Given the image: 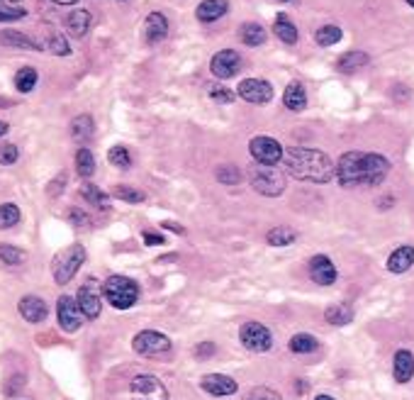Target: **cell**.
Wrapping results in <instances>:
<instances>
[{
    "instance_id": "obj_1",
    "label": "cell",
    "mask_w": 414,
    "mask_h": 400,
    "mask_svg": "<svg viewBox=\"0 0 414 400\" xmlns=\"http://www.w3.org/2000/svg\"><path fill=\"white\" fill-rule=\"evenodd\" d=\"M390 174V161L383 154L370 151H346L336 161V181L344 188L359 185H378Z\"/></svg>"
},
{
    "instance_id": "obj_2",
    "label": "cell",
    "mask_w": 414,
    "mask_h": 400,
    "mask_svg": "<svg viewBox=\"0 0 414 400\" xmlns=\"http://www.w3.org/2000/svg\"><path fill=\"white\" fill-rule=\"evenodd\" d=\"M285 174L293 176L304 183L325 185L336 176V164L320 149H307V147H293L285 151Z\"/></svg>"
},
{
    "instance_id": "obj_3",
    "label": "cell",
    "mask_w": 414,
    "mask_h": 400,
    "mask_svg": "<svg viewBox=\"0 0 414 400\" xmlns=\"http://www.w3.org/2000/svg\"><path fill=\"white\" fill-rule=\"evenodd\" d=\"M103 298L110 303L115 310H130L139 300V285L130 276H110L103 283Z\"/></svg>"
},
{
    "instance_id": "obj_4",
    "label": "cell",
    "mask_w": 414,
    "mask_h": 400,
    "mask_svg": "<svg viewBox=\"0 0 414 400\" xmlns=\"http://www.w3.org/2000/svg\"><path fill=\"white\" fill-rule=\"evenodd\" d=\"M249 181H251V188H254L256 193L266 195V198H278L285 190V174L278 166L251 164Z\"/></svg>"
},
{
    "instance_id": "obj_5",
    "label": "cell",
    "mask_w": 414,
    "mask_h": 400,
    "mask_svg": "<svg viewBox=\"0 0 414 400\" xmlns=\"http://www.w3.org/2000/svg\"><path fill=\"white\" fill-rule=\"evenodd\" d=\"M85 261V249L83 244H71L66 249H61L59 254L54 256V264H51V274H54V281L59 285H66L78 269L83 266Z\"/></svg>"
},
{
    "instance_id": "obj_6",
    "label": "cell",
    "mask_w": 414,
    "mask_h": 400,
    "mask_svg": "<svg viewBox=\"0 0 414 400\" xmlns=\"http://www.w3.org/2000/svg\"><path fill=\"white\" fill-rule=\"evenodd\" d=\"M239 342L246 351H254V354H261V351H268L273 347V335L266 325L256 320H249L241 325L239 330Z\"/></svg>"
},
{
    "instance_id": "obj_7",
    "label": "cell",
    "mask_w": 414,
    "mask_h": 400,
    "mask_svg": "<svg viewBox=\"0 0 414 400\" xmlns=\"http://www.w3.org/2000/svg\"><path fill=\"white\" fill-rule=\"evenodd\" d=\"M249 151L256 164H266V166H278L285 159L283 144L278 140H273V137H254L249 142Z\"/></svg>"
},
{
    "instance_id": "obj_8",
    "label": "cell",
    "mask_w": 414,
    "mask_h": 400,
    "mask_svg": "<svg viewBox=\"0 0 414 400\" xmlns=\"http://www.w3.org/2000/svg\"><path fill=\"white\" fill-rule=\"evenodd\" d=\"M132 400H169L166 385L154 374H139L130 383Z\"/></svg>"
},
{
    "instance_id": "obj_9",
    "label": "cell",
    "mask_w": 414,
    "mask_h": 400,
    "mask_svg": "<svg viewBox=\"0 0 414 400\" xmlns=\"http://www.w3.org/2000/svg\"><path fill=\"white\" fill-rule=\"evenodd\" d=\"M132 349L141 356H159L171 351V340L164 335V332H156V330H141L135 335L132 340Z\"/></svg>"
},
{
    "instance_id": "obj_10",
    "label": "cell",
    "mask_w": 414,
    "mask_h": 400,
    "mask_svg": "<svg viewBox=\"0 0 414 400\" xmlns=\"http://www.w3.org/2000/svg\"><path fill=\"white\" fill-rule=\"evenodd\" d=\"M56 320H59V327L64 332H78L80 325H83V312L78 308V300L71 298V295H61L56 300Z\"/></svg>"
},
{
    "instance_id": "obj_11",
    "label": "cell",
    "mask_w": 414,
    "mask_h": 400,
    "mask_svg": "<svg viewBox=\"0 0 414 400\" xmlns=\"http://www.w3.org/2000/svg\"><path fill=\"white\" fill-rule=\"evenodd\" d=\"M76 300H78V308H80V312H83L85 320H95V317H100L103 300H100V285L95 278H88L83 285H80Z\"/></svg>"
},
{
    "instance_id": "obj_12",
    "label": "cell",
    "mask_w": 414,
    "mask_h": 400,
    "mask_svg": "<svg viewBox=\"0 0 414 400\" xmlns=\"http://www.w3.org/2000/svg\"><path fill=\"white\" fill-rule=\"evenodd\" d=\"M239 98H244L246 103H254V106H266L270 98H273V85L264 78H244L236 88Z\"/></svg>"
},
{
    "instance_id": "obj_13",
    "label": "cell",
    "mask_w": 414,
    "mask_h": 400,
    "mask_svg": "<svg viewBox=\"0 0 414 400\" xmlns=\"http://www.w3.org/2000/svg\"><path fill=\"white\" fill-rule=\"evenodd\" d=\"M32 42H35V49L49 51V54H56V56H66L71 51L66 35H61L56 27H44V30H42V35L37 37V40H32Z\"/></svg>"
},
{
    "instance_id": "obj_14",
    "label": "cell",
    "mask_w": 414,
    "mask_h": 400,
    "mask_svg": "<svg viewBox=\"0 0 414 400\" xmlns=\"http://www.w3.org/2000/svg\"><path fill=\"white\" fill-rule=\"evenodd\" d=\"M309 278L315 281L317 285H334L339 274H336L334 261L327 254H317L309 259Z\"/></svg>"
},
{
    "instance_id": "obj_15",
    "label": "cell",
    "mask_w": 414,
    "mask_h": 400,
    "mask_svg": "<svg viewBox=\"0 0 414 400\" xmlns=\"http://www.w3.org/2000/svg\"><path fill=\"white\" fill-rule=\"evenodd\" d=\"M200 388H202L205 393L215 395V398H227V395H234L236 390H239V385H236V381L232 378V376L207 374V376H202V381H200Z\"/></svg>"
},
{
    "instance_id": "obj_16",
    "label": "cell",
    "mask_w": 414,
    "mask_h": 400,
    "mask_svg": "<svg viewBox=\"0 0 414 400\" xmlns=\"http://www.w3.org/2000/svg\"><path fill=\"white\" fill-rule=\"evenodd\" d=\"M239 66H241V59H239V54H236L234 49L217 51V54L212 56V61H210V71L217 76V78H232V76H236Z\"/></svg>"
},
{
    "instance_id": "obj_17",
    "label": "cell",
    "mask_w": 414,
    "mask_h": 400,
    "mask_svg": "<svg viewBox=\"0 0 414 400\" xmlns=\"http://www.w3.org/2000/svg\"><path fill=\"white\" fill-rule=\"evenodd\" d=\"M17 310H20V315L25 317L27 322H32V325L46 320V315H49V306H46L40 295H25V298H20Z\"/></svg>"
},
{
    "instance_id": "obj_18",
    "label": "cell",
    "mask_w": 414,
    "mask_h": 400,
    "mask_svg": "<svg viewBox=\"0 0 414 400\" xmlns=\"http://www.w3.org/2000/svg\"><path fill=\"white\" fill-rule=\"evenodd\" d=\"M393 376L397 383H409L414 376V354L409 349H397L393 359Z\"/></svg>"
},
{
    "instance_id": "obj_19",
    "label": "cell",
    "mask_w": 414,
    "mask_h": 400,
    "mask_svg": "<svg viewBox=\"0 0 414 400\" xmlns=\"http://www.w3.org/2000/svg\"><path fill=\"white\" fill-rule=\"evenodd\" d=\"M385 266H388L390 274H404V271H409L414 266V247L409 244L397 247V249L388 256V264Z\"/></svg>"
},
{
    "instance_id": "obj_20",
    "label": "cell",
    "mask_w": 414,
    "mask_h": 400,
    "mask_svg": "<svg viewBox=\"0 0 414 400\" xmlns=\"http://www.w3.org/2000/svg\"><path fill=\"white\" fill-rule=\"evenodd\" d=\"M283 106L293 112H302L307 108V93H304V85L300 81L288 83V88L283 93Z\"/></svg>"
},
{
    "instance_id": "obj_21",
    "label": "cell",
    "mask_w": 414,
    "mask_h": 400,
    "mask_svg": "<svg viewBox=\"0 0 414 400\" xmlns=\"http://www.w3.org/2000/svg\"><path fill=\"white\" fill-rule=\"evenodd\" d=\"M227 8H230L227 0H202L198 10H195V15H198L200 22H215L227 15Z\"/></svg>"
},
{
    "instance_id": "obj_22",
    "label": "cell",
    "mask_w": 414,
    "mask_h": 400,
    "mask_svg": "<svg viewBox=\"0 0 414 400\" xmlns=\"http://www.w3.org/2000/svg\"><path fill=\"white\" fill-rule=\"evenodd\" d=\"M144 35L149 42H161L166 35H169V20L161 12H149L144 22Z\"/></svg>"
},
{
    "instance_id": "obj_23",
    "label": "cell",
    "mask_w": 414,
    "mask_h": 400,
    "mask_svg": "<svg viewBox=\"0 0 414 400\" xmlns=\"http://www.w3.org/2000/svg\"><path fill=\"white\" fill-rule=\"evenodd\" d=\"M95 132V122L90 115H78L71 120V137H74L78 144H85V142L93 137Z\"/></svg>"
},
{
    "instance_id": "obj_24",
    "label": "cell",
    "mask_w": 414,
    "mask_h": 400,
    "mask_svg": "<svg viewBox=\"0 0 414 400\" xmlns=\"http://www.w3.org/2000/svg\"><path fill=\"white\" fill-rule=\"evenodd\" d=\"M325 320L334 327H344L354 320V308L346 306V303H336V306H329L325 310Z\"/></svg>"
},
{
    "instance_id": "obj_25",
    "label": "cell",
    "mask_w": 414,
    "mask_h": 400,
    "mask_svg": "<svg viewBox=\"0 0 414 400\" xmlns=\"http://www.w3.org/2000/svg\"><path fill=\"white\" fill-rule=\"evenodd\" d=\"M80 198H85L93 208L98 210H107L110 208V195L105 190H100L95 183H83L80 185Z\"/></svg>"
},
{
    "instance_id": "obj_26",
    "label": "cell",
    "mask_w": 414,
    "mask_h": 400,
    "mask_svg": "<svg viewBox=\"0 0 414 400\" xmlns=\"http://www.w3.org/2000/svg\"><path fill=\"white\" fill-rule=\"evenodd\" d=\"M363 66H368V54H365V51H349V54H344L336 61V69H339L341 74H356V71L363 69Z\"/></svg>"
},
{
    "instance_id": "obj_27",
    "label": "cell",
    "mask_w": 414,
    "mask_h": 400,
    "mask_svg": "<svg viewBox=\"0 0 414 400\" xmlns=\"http://www.w3.org/2000/svg\"><path fill=\"white\" fill-rule=\"evenodd\" d=\"M239 37L246 47H261L266 42V30L259 22H244L239 27Z\"/></svg>"
},
{
    "instance_id": "obj_28",
    "label": "cell",
    "mask_w": 414,
    "mask_h": 400,
    "mask_svg": "<svg viewBox=\"0 0 414 400\" xmlns=\"http://www.w3.org/2000/svg\"><path fill=\"white\" fill-rule=\"evenodd\" d=\"M295 240H297V232L288 225L273 227V230H268V235H266V242H268L270 247H290Z\"/></svg>"
},
{
    "instance_id": "obj_29",
    "label": "cell",
    "mask_w": 414,
    "mask_h": 400,
    "mask_svg": "<svg viewBox=\"0 0 414 400\" xmlns=\"http://www.w3.org/2000/svg\"><path fill=\"white\" fill-rule=\"evenodd\" d=\"M273 32H275V37H278L280 42H285V44H295V42H297V27L290 22L288 15H278V17H275Z\"/></svg>"
},
{
    "instance_id": "obj_30",
    "label": "cell",
    "mask_w": 414,
    "mask_h": 400,
    "mask_svg": "<svg viewBox=\"0 0 414 400\" xmlns=\"http://www.w3.org/2000/svg\"><path fill=\"white\" fill-rule=\"evenodd\" d=\"M66 27L74 37H85V32L90 30V12L88 10H74L66 17Z\"/></svg>"
},
{
    "instance_id": "obj_31",
    "label": "cell",
    "mask_w": 414,
    "mask_h": 400,
    "mask_svg": "<svg viewBox=\"0 0 414 400\" xmlns=\"http://www.w3.org/2000/svg\"><path fill=\"white\" fill-rule=\"evenodd\" d=\"M76 171H78L80 178H90V176L95 174V156L90 149H85V147H80L78 151H76Z\"/></svg>"
},
{
    "instance_id": "obj_32",
    "label": "cell",
    "mask_w": 414,
    "mask_h": 400,
    "mask_svg": "<svg viewBox=\"0 0 414 400\" xmlns=\"http://www.w3.org/2000/svg\"><path fill=\"white\" fill-rule=\"evenodd\" d=\"M288 347L293 354H309V351L317 349V340L312 335H307V332H297V335L290 337Z\"/></svg>"
},
{
    "instance_id": "obj_33",
    "label": "cell",
    "mask_w": 414,
    "mask_h": 400,
    "mask_svg": "<svg viewBox=\"0 0 414 400\" xmlns=\"http://www.w3.org/2000/svg\"><path fill=\"white\" fill-rule=\"evenodd\" d=\"M37 69H32V66H22L20 71L15 74V88L20 90V93H32L37 85Z\"/></svg>"
},
{
    "instance_id": "obj_34",
    "label": "cell",
    "mask_w": 414,
    "mask_h": 400,
    "mask_svg": "<svg viewBox=\"0 0 414 400\" xmlns=\"http://www.w3.org/2000/svg\"><path fill=\"white\" fill-rule=\"evenodd\" d=\"M22 212L15 203H3L0 206V230H12L20 222Z\"/></svg>"
},
{
    "instance_id": "obj_35",
    "label": "cell",
    "mask_w": 414,
    "mask_h": 400,
    "mask_svg": "<svg viewBox=\"0 0 414 400\" xmlns=\"http://www.w3.org/2000/svg\"><path fill=\"white\" fill-rule=\"evenodd\" d=\"M315 40H317V44H320V47H334L336 42L341 40V27H336V25L320 27V30L315 32Z\"/></svg>"
},
{
    "instance_id": "obj_36",
    "label": "cell",
    "mask_w": 414,
    "mask_h": 400,
    "mask_svg": "<svg viewBox=\"0 0 414 400\" xmlns=\"http://www.w3.org/2000/svg\"><path fill=\"white\" fill-rule=\"evenodd\" d=\"M112 195H115V198H120L122 203H130V206H139V203H144V200H146V195L141 193V190L130 188V185H115Z\"/></svg>"
},
{
    "instance_id": "obj_37",
    "label": "cell",
    "mask_w": 414,
    "mask_h": 400,
    "mask_svg": "<svg viewBox=\"0 0 414 400\" xmlns=\"http://www.w3.org/2000/svg\"><path fill=\"white\" fill-rule=\"evenodd\" d=\"M0 261L8 266H22L27 261V254L22 249H17V247L3 244L0 247Z\"/></svg>"
},
{
    "instance_id": "obj_38",
    "label": "cell",
    "mask_w": 414,
    "mask_h": 400,
    "mask_svg": "<svg viewBox=\"0 0 414 400\" xmlns=\"http://www.w3.org/2000/svg\"><path fill=\"white\" fill-rule=\"evenodd\" d=\"M217 181H220L222 185H236L241 183V171L236 169L234 164H222L220 169L215 171Z\"/></svg>"
},
{
    "instance_id": "obj_39",
    "label": "cell",
    "mask_w": 414,
    "mask_h": 400,
    "mask_svg": "<svg viewBox=\"0 0 414 400\" xmlns=\"http://www.w3.org/2000/svg\"><path fill=\"white\" fill-rule=\"evenodd\" d=\"M107 161H110L112 166H117V169H130L132 166L130 151H127V147H122V144L112 147V149L107 151Z\"/></svg>"
},
{
    "instance_id": "obj_40",
    "label": "cell",
    "mask_w": 414,
    "mask_h": 400,
    "mask_svg": "<svg viewBox=\"0 0 414 400\" xmlns=\"http://www.w3.org/2000/svg\"><path fill=\"white\" fill-rule=\"evenodd\" d=\"M0 42L8 47H35V42L27 40L22 32H15V30H3L0 32Z\"/></svg>"
},
{
    "instance_id": "obj_41",
    "label": "cell",
    "mask_w": 414,
    "mask_h": 400,
    "mask_svg": "<svg viewBox=\"0 0 414 400\" xmlns=\"http://www.w3.org/2000/svg\"><path fill=\"white\" fill-rule=\"evenodd\" d=\"M244 400H283V398H280L278 390L266 388V385H256V388L246 390Z\"/></svg>"
},
{
    "instance_id": "obj_42",
    "label": "cell",
    "mask_w": 414,
    "mask_h": 400,
    "mask_svg": "<svg viewBox=\"0 0 414 400\" xmlns=\"http://www.w3.org/2000/svg\"><path fill=\"white\" fill-rule=\"evenodd\" d=\"M17 156H20V149L12 142H0V166H12Z\"/></svg>"
},
{
    "instance_id": "obj_43",
    "label": "cell",
    "mask_w": 414,
    "mask_h": 400,
    "mask_svg": "<svg viewBox=\"0 0 414 400\" xmlns=\"http://www.w3.org/2000/svg\"><path fill=\"white\" fill-rule=\"evenodd\" d=\"M193 354H195V359L207 361V359H212V356L217 354V344H215V342H210V340H205V342H200V344L195 347Z\"/></svg>"
},
{
    "instance_id": "obj_44",
    "label": "cell",
    "mask_w": 414,
    "mask_h": 400,
    "mask_svg": "<svg viewBox=\"0 0 414 400\" xmlns=\"http://www.w3.org/2000/svg\"><path fill=\"white\" fill-rule=\"evenodd\" d=\"M27 12L22 10V8H12V6H6L3 0H0V22H12V20H22Z\"/></svg>"
},
{
    "instance_id": "obj_45",
    "label": "cell",
    "mask_w": 414,
    "mask_h": 400,
    "mask_svg": "<svg viewBox=\"0 0 414 400\" xmlns=\"http://www.w3.org/2000/svg\"><path fill=\"white\" fill-rule=\"evenodd\" d=\"M210 98L217 100V103H225V106H230V103H234L236 93H234V90H230V88H212Z\"/></svg>"
},
{
    "instance_id": "obj_46",
    "label": "cell",
    "mask_w": 414,
    "mask_h": 400,
    "mask_svg": "<svg viewBox=\"0 0 414 400\" xmlns=\"http://www.w3.org/2000/svg\"><path fill=\"white\" fill-rule=\"evenodd\" d=\"M144 244L146 247H161V244H166V237L164 235H159V232H151V230H144Z\"/></svg>"
},
{
    "instance_id": "obj_47",
    "label": "cell",
    "mask_w": 414,
    "mask_h": 400,
    "mask_svg": "<svg viewBox=\"0 0 414 400\" xmlns=\"http://www.w3.org/2000/svg\"><path fill=\"white\" fill-rule=\"evenodd\" d=\"M69 220L74 222L76 227H85V225H88V222H90V220H88V215H85L83 210H78V208H71Z\"/></svg>"
},
{
    "instance_id": "obj_48",
    "label": "cell",
    "mask_w": 414,
    "mask_h": 400,
    "mask_svg": "<svg viewBox=\"0 0 414 400\" xmlns=\"http://www.w3.org/2000/svg\"><path fill=\"white\" fill-rule=\"evenodd\" d=\"M64 181H66V176H64V174H61V176H59V178H56V181H54V188H49V193H51V195H59V193H61V190H64Z\"/></svg>"
},
{
    "instance_id": "obj_49",
    "label": "cell",
    "mask_w": 414,
    "mask_h": 400,
    "mask_svg": "<svg viewBox=\"0 0 414 400\" xmlns=\"http://www.w3.org/2000/svg\"><path fill=\"white\" fill-rule=\"evenodd\" d=\"M164 227L166 230H173V232H178V235H183V227L175 225V222H164Z\"/></svg>"
},
{
    "instance_id": "obj_50",
    "label": "cell",
    "mask_w": 414,
    "mask_h": 400,
    "mask_svg": "<svg viewBox=\"0 0 414 400\" xmlns=\"http://www.w3.org/2000/svg\"><path fill=\"white\" fill-rule=\"evenodd\" d=\"M390 206H395V198H393V195H388V198L380 200V208H383V210H385V208H390Z\"/></svg>"
},
{
    "instance_id": "obj_51",
    "label": "cell",
    "mask_w": 414,
    "mask_h": 400,
    "mask_svg": "<svg viewBox=\"0 0 414 400\" xmlns=\"http://www.w3.org/2000/svg\"><path fill=\"white\" fill-rule=\"evenodd\" d=\"M8 130H10V127H8V122L0 120V137H6V135H8Z\"/></svg>"
},
{
    "instance_id": "obj_52",
    "label": "cell",
    "mask_w": 414,
    "mask_h": 400,
    "mask_svg": "<svg viewBox=\"0 0 414 400\" xmlns=\"http://www.w3.org/2000/svg\"><path fill=\"white\" fill-rule=\"evenodd\" d=\"M54 3H59V6H74V3H78V0H54Z\"/></svg>"
},
{
    "instance_id": "obj_53",
    "label": "cell",
    "mask_w": 414,
    "mask_h": 400,
    "mask_svg": "<svg viewBox=\"0 0 414 400\" xmlns=\"http://www.w3.org/2000/svg\"><path fill=\"white\" fill-rule=\"evenodd\" d=\"M315 400H334L331 395H327V393H322V395H315Z\"/></svg>"
},
{
    "instance_id": "obj_54",
    "label": "cell",
    "mask_w": 414,
    "mask_h": 400,
    "mask_svg": "<svg viewBox=\"0 0 414 400\" xmlns=\"http://www.w3.org/2000/svg\"><path fill=\"white\" fill-rule=\"evenodd\" d=\"M278 3H295V0H278Z\"/></svg>"
},
{
    "instance_id": "obj_55",
    "label": "cell",
    "mask_w": 414,
    "mask_h": 400,
    "mask_svg": "<svg viewBox=\"0 0 414 400\" xmlns=\"http://www.w3.org/2000/svg\"><path fill=\"white\" fill-rule=\"evenodd\" d=\"M407 3H409V6H412V8H414V0H407Z\"/></svg>"
},
{
    "instance_id": "obj_56",
    "label": "cell",
    "mask_w": 414,
    "mask_h": 400,
    "mask_svg": "<svg viewBox=\"0 0 414 400\" xmlns=\"http://www.w3.org/2000/svg\"><path fill=\"white\" fill-rule=\"evenodd\" d=\"M8 3H20V0H8Z\"/></svg>"
}]
</instances>
